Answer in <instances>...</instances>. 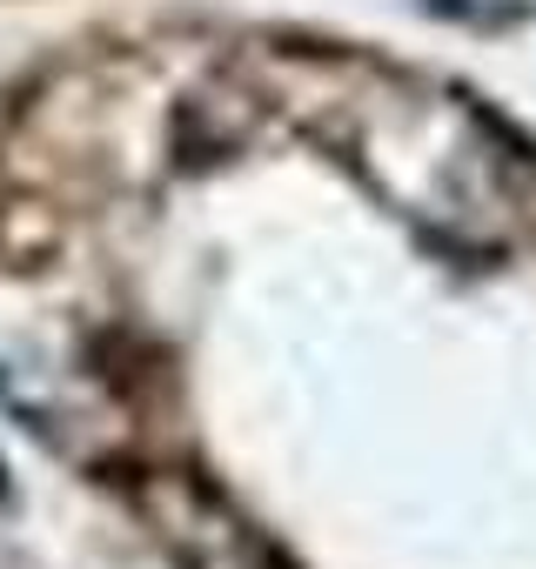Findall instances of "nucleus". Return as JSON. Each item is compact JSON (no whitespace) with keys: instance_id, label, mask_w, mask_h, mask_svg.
<instances>
[{"instance_id":"1","label":"nucleus","mask_w":536,"mask_h":569,"mask_svg":"<svg viewBox=\"0 0 536 569\" xmlns=\"http://www.w3.org/2000/svg\"><path fill=\"white\" fill-rule=\"evenodd\" d=\"M148 509H155V522L168 529V542L181 549L188 569H282L276 549H268L241 516H228L215 496H201L195 482L155 489Z\"/></svg>"}]
</instances>
